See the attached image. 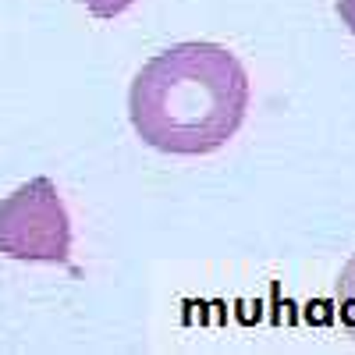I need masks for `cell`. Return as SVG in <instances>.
<instances>
[{
	"label": "cell",
	"mask_w": 355,
	"mask_h": 355,
	"mask_svg": "<svg viewBox=\"0 0 355 355\" xmlns=\"http://www.w3.org/2000/svg\"><path fill=\"white\" fill-rule=\"evenodd\" d=\"M249 110V75L220 43H174L132 78L128 117L160 153L206 157L227 146Z\"/></svg>",
	"instance_id": "1"
},
{
	"label": "cell",
	"mask_w": 355,
	"mask_h": 355,
	"mask_svg": "<svg viewBox=\"0 0 355 355\" xmlns=\"http://www.w3.org/2000/svg\"><path fill=\"white\" fill-rule=\"evenodd\" d=\"M0 256L21 263L71 259V217L50 178H33L0 199Z\"/></svg>",
	"instance_id": "2"
},
{
	"label": "cell",
	"mask_w": 355,
	"mask_h": 355,
	"mask_svg": "<svg viewBox=\"0 0 355 355\" xmlns=\"http://www.w3.org/2000/svg\"><path fill=\"white\" fill-rule=\"evenodd\" d=\"M334 295H338V316H341V323H345V331L355 338V256L345 263Z\"/></svg>",
	"instance_id": "3"
},
{
	"label": "cell",
	"mask_w": 355,
	"mask_h": 355,
	"mask_svg": "<svg viewBox=\"0 0 355 355\" xmlns=\"http://www.w3.org/2000/svg\"><path fill=\"white\" fill-rule=\"evenodd\" d=\"M78 4L93 18H117V15H125L135 0H78Z\"/></svg>",
	"instance_id": "4"
},
{
	"label": "cell",
	"mask_w": 355,
	"mask_h": 355,
	"mask_svg": "<svg viewBox=\"0 0 355 355\" xmlns=\"http://www.w3.org/2000/svg\"><path fill=\"white\" fill-rule=\"evenodd\" d=\"M338 15H341L345 28L355 36V0H338Z\"/></svg>",
	"instance_id": "5"
}]
</instances>
